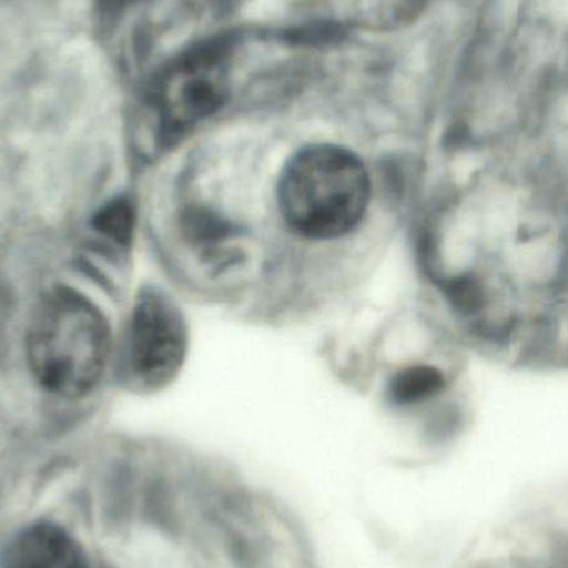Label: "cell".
I'll list each match as a JSON object with an SVG mask.
<instances>
[{"mask_svg":"<svg viewBox=\"0 0 568 568\" xmlns=\"http://www.w3.org/2000/svg\"><path fill=\"white\" fill-rule=\"evenodd\" d=\"M189 331L176 304L156 290L136 297L130 321L129 361L136 379L162 387L179 374Z\"/></svg>","mask_w":568,"mask_h":568,"instance_id":"obj_3","label":"cell"},{"mask_svg":"<svg viewBox=\"0 0 568 568\" xmlns=\"http://www.w3.org/2000/svg\"><path fill=\"white\" fill-rule=\"evenodd\" d=\"M109 354V324L92 301L69 287L40 301L27 331V359L43 389L67 399L85 396Z\"/></svg>","mask_w":568,"mask_h":568,"instance_id":"obj_1","label":"cell"},{"mask_svg":"<svg viewBox=\"0 0 568 568\" xmlns=\"http://www.w3.org/2000/svg\"><path fill=\"white\" fill-rule=\"evenodd\" d=\"M371 180L366 166L349 150L311 145L284 166L278 200L287 225L311 240H333L349 233L366 213Z\"/></svg>","mask_w":568,"mask_h":568,"instance_id":"obj_2","label":"cell"},{"mask_svg":"<svg viewBox=\"0 0 568 568\" xmlns=\"http://www.w3.org/2000/svg\"><path fill=\"white\" fill-rule=\"evenodd\" d=\"M95 229L116 243H129L133 230V210L125 200H115L100 210L93 222Z\"/></svg>","mask_w":568,"mask_h":568,"instance_id":"obj_7","label":"cell"},{"mask_svg":"<svg viewBox=\"0 0 568 568\" xmlns=\"http://www.w3.org/2000/svg\"><path fill=\"white\" fill-rule=\"evenodd\" d=\"M229 93L225 63L216 50L180 60L160 82L156 109L169 132H180L213 115Z\"/></svg>","mask_w":568,"mask_h":568,"instance_id":"obj_4","label":"cell"},{"mask_svg":"<svg viewBox=\"0 0 568 568\" xmlns=\"http://www.w3.org/2000/svg\"><path fill=\"white\" fill-rule=\"evenodd\" d=\"M7 568H89L79 544L50 524L30 527L17 537Z\"/></svg>","mask_w":568,"mask_h":568,"instance_id":"obj_5","label":"cell"},{"mask_svg":"<svg viewBox=\"0 0 568 568\" xmlns=\"http://www.w3.org/2000/svg\"><path fill=\"white\" fill-rule=\"evenodd\" d=\"M444 377L429 366L409 367L400 371L390 384L393 399L399 404H416L429 399L443 390Z\"/></svg>","mask_w":568,"mask_h":568,"instance_id":"obj_6","label":"cell"}]
</instances>
